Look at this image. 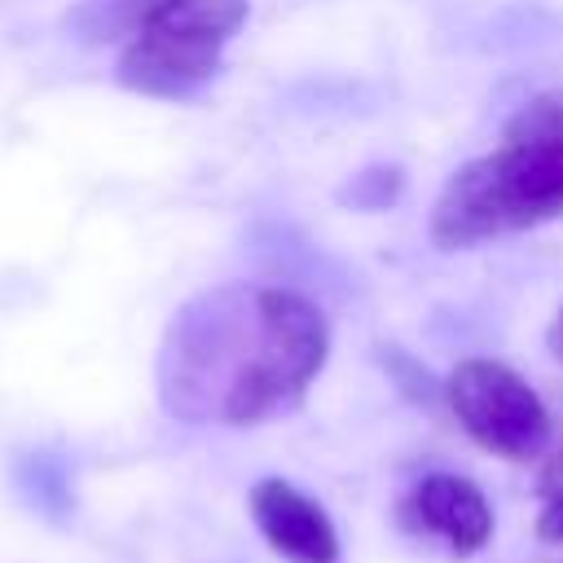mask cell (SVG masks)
Segmentation results:
<instances>
[{"mask_svg": "<svg viewBox=\"0 0 563 563\" xmlns=\"http://www.w3.org/2000/svg\"><path fill=\"white\" fill-rule=\"evenodd\" d=\"M330 352L325 312L290 286L229 282L176 308L158 343V400L180 422L255 427L303 400Z\"/></svg>", "mask_w": 563, "mask_h": 563, "instance_id": "obj_1", "label": "cell"}, {"mask_svg": "<svg viewBox=\"0 0 563 563\" xmlns=\"http://www.w3.org/2000/svg\"><path fill=\"white\" fill-rule=\"evenodd\" d=\"M550 220H563V84L523 101L497 145L444 180L431 207V242L462 251Z\"/></svg>", "mask_w": 563, "mask_h": 563, "instance_id": "obj_2", "label": "cell"}, {"mask_svg": "<svg viewBox=\"0 0 563 563\" xmlns=\"http://www.w3.org/2000/svg\"><path fill=\"white\" fill-rule=\"evenodd\" d=\"M242 22L246 0H167L128 40L114 79L141 97L185 101L220 70V53Z\"/></svg>", "mask_w": 563, "mask_h": 563, "instance_id": "obj_3", "label": "cell"}, {"mask_svg": "<svg viewBox=\"0 0 563 563\" xmlns=\"http://www.w3.org/2000/svg\"><path fill=\"white\" fill-rule=\"evenodd\" d=\"M444 400L462 431L506 462H528L550 449V413L541 396L501 361H457V369L444 378Z\"/></svg>", "mask_w": 563, "mask_h": 563, "instance_id": "obj_4", "label": "cell"}, {"mask_svg": "<svg viewBox=\"0 0 563 563\" xmlns=\"http://www.w3.org/2000/svg\"><path fill=\"white\" fill-rule=\"evenodd\" d=\"M400 523L413 537L440 541L453 559H466V554H479L488 545L493 506H488V497L475 479L453 475V471H431L405 493Z\"/></svg>", "mask_w": 563, "mask_h": 563, "instance_id": "obj_5", "label": "cell"}, {"mask_svg": "<svg viewBox=\"0 0 563 563\" xmlns=\"http://www.w3.org/2000/svg\"><path fill=\"white\" fill-rule=\"evenodd\" d=\"M251 519L260 537L290 563H339V532L321 501H312L290 479H260L251 488Z\"/></svg>", "mask_w": 563, "mask_h": 563, "instance_id": "obj_6", "label": "cell"}, {"mask_svg": "<svg viewBox=\"0 0 563 563\" xmlns=\"http://www.w3.org/2000/svg\"><path fill=\"white\" fill-rule=\"evenodd\" d=\"M158 4L167 0H79L62 18V26L79 44H114V40H132Z\"/></svg>", "mask_w": 563, "mask_h": 563, "instance_id": "obj_7", "label": "cell"}, {"mask_svg": "<svg viewBox=\"0 0 563 563\" xmlns=\"http://www.w3.org/2000/svg\"><path fill=\"white\" fill-rule=\"evenodd\" d=\"M405 194V172L396 163H374L339 185V202L352 211H387Z\"/></svg>", "mask_w": 563, "mask_h": 563, "instance_id": "obj_8", "label": "cell"}, {"mask_svg": "<svg viewBox=\"0 0 563 563\" xmlns=\"http://www.w3.org/2000/svg\"><path fill=\"white\" fill-rule=\"evenodd\" d=\"M537 537L563 545V444L550 449L541 475H537Z\"/></svg>", "mask_w": 563, "mask_h": 563, "instance_id": "obj_9", "label": "cell"}, {"mask_svg": "<svg viewBox=\"0 0 563 563\" xmlns=\"http://www.w3.org/2000/svg\"><path fill=\"white\" fill-rule=\"evenodd\" d=\"M383 365H391V374H396L400 383H409L405 391H409L413 400H431L435 391H444V387H435V383H431V374H427V369H418L400 347H387V352H383Z\"/></svg>", "mask_w": 563, "mask_h": 563, "instance_id": "obj_10", "label": "cell"}, {"mask_svg": "<svg viewBox=\"0 0 563 563\" xmlns=\"http://www.w3.org/2000/svg\"><path fill=\"white\" fill-rule=\"evenodd\" d=\"M545 347H550V356L563 365V303H559V312H554L550 325H545Z\"/></svg>", "mask_w": 563, "mask_h": 563, "instance_id": "obj_11", "label": "cell"}]
</instances>
